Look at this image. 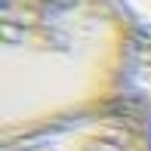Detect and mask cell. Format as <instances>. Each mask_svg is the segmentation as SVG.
Masks as SVG:
<instances>
[{
  "label": "cell",
  "mask_w": 151,
  "mask_h": 151,
  "mask_svg": "<svg viewBox=\"0 0 151 151\" xmlns=\"http://www.w3.org/2000/svg\"><path fill=\"white\" fill-rule=\"evenodd\" d=\"M0 142L127 102L142 34L117 0H3Z\"/></svg>",
  "instance_id": "1"
},
{
  "label": "cell",
  "mask_w": 151,
  "mask_h": 151,
  "mask_svg": "<svg viewBox=\"0 0 151 151\" xmlns=\"http://www.w3.org/2000/svg\"><path fill=\"white\" fill-rule=\"evenodd\" d=\"M0 151H151V114L133 102L0 142Z\"/></svg>",
  "instance_id": "2"
},
{
  "label": "cell",
  "mask_w": 151,
  "mask_h": 151,
  "mask_svg": "<svg viewBox=\"0 0 151 151\" xmlns=\"http://www.w3.org/2000/svg\"><path fill=\"white\" fill-rule=\"evenodd\" d=\"M127 102H133V105H139L142 111L151 114V43L148 40L139 43V52H136V59H133Z\"/></svg>",
  "instance_id": "3"
},
{
  "label": "cell",
  "mask_w": 151,
  "mask_h": 151,
  "mask_svg": "<svg viewBox=\"0 0 151 151\" xmlns=\"http://www.w3.org/2000/svg\"><path fill=\"white\" fill-rule=\"evenodd\" d=\"M117 3L127 9V16L133 19V25L139 28L142 40L151 43V0H117Z\"/></svg>",
  "instance_id": "4"
}]
</instances>
